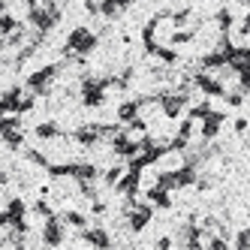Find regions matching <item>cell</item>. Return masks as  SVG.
Here are the masks:
<instances>
[{"label": "cell", "mask_w": 250, "mask_h": 250, "mask_svg": "<svg viewBox=\"0 0 250 250\" xmlns=\"http://www.w3.org/2000/svg\"><path fill=\"white\" fill-rule=\"evenodd\" d=\"M97 45V33H91L87 27H76L73 37H69V51H76V55H87Z\"/></svg>", "instance_id": "1"}, {"label": "cell", "mask_w": 250, "mask_h": 250, "mask_svg": "<svg viewBox=\"0 0 250 250\" xmlns=\"http://www.w3.org/2000/svg\"><path fill=\"white\" fill-rule=\"evenodd\" d=\"M220 124H223V115H220V112H208V115H205L202 136H205V139H214V136L220 133Z\"/></svg>", "instance_id": "3"}, {"label": "cell", "mask_w": 250, "mask_h": 250, "mask_svg": "<svg viewBox=\"0 0 250 250\" xmlns=\"http://www.w3.org/2000/svg\"><path fill=\"white\" fill-rule=\"evenodd\" d=\"M112 3H115L118 9H124V6H130V3H133V0H112Z\"/></svg>", "instance_id": "11"}, {"label": "cell", "mask_w": 250, "mask_h": 250, "mask_svg": "<svg viewBox=\"0 0 250 250\" xmlns=\"http://www.w3.org/2000/svg\"><path fill=\"white\" fill-rule=\"evenodd\" d=\"M139 109H142L139 103H124L121 109H118V118H121V121H133V118L139 115Z\"/></svg>", "instance_id": "6"}, {"label": "cell", "mask_w": 250, "mask_h": 250, "mask_svg": "<svg viewBox=\"0 0 250 250\" xmlns=\"http://www.w3.org/2000/svg\"><path fill=\"white\" fill-rule=\"evenodd\" d=\"M211 112V103H199L196 109H190V118H205Z\"/></svg>", "instance_id": "8"}, {"label": "cell", "mask_w": 250, "mask_h": 250, "mask_svg": "<svg viewBox=\"0 0 250 250\" xmlns=\"http://www.w3.org/2000/svg\"><path fill=\"white\" fill-rule=\"evenodd\" d=\"M63 223L66 226H76V229H84V217H82L79 211H66L63 214Z\"/></svg>", "instance_id": "7"}, {"label": "cell", "mask_w": 250, "mask_h": 250, "mask_svg": "<svg viewBox=\"0 0 250 250\" xmlns=\"http://www.w3.org/2000/svg\"><path fill=\"white\" fill-rule=\"evenodd\" d=\"M184 103H187V97L181 91H178V94H163V112L169 118H178V115H181V109H184Z\"/></svg>", "instance_id": "2"}, {"label": "cell", "mask_w": 250, "mask_h": 250, "mask_svg": "<svg viewBox=\"0 0 250 250\" xmlns=\"http://www.w3.org/2000/svg\"><path fill=\"white\" fill-rule=\"evenodd\" d=\"M3 181H6V175H3V172H0V184H3Z\"/></svg>", "instance_id": "12"}, {"label": "cell", "mask_w": 250, "mask_h": 250, "mask_svg": "<svg viewBox=\"0 0 250 250\" xmlns=\"http://www.w3.org/2000/svg\"><path fill=\"white\" fill-rule=\"evenodd\" d=\"M241 3H247V6H250V0H241Z\"/></svg>", "instance_id": "13"}, {"label": "cell", "mask_w": 250, "mask_h": 250, "mask_svg": "<svg viewBox=\"0 0 250 250\" xmlns=\"http://www.w3.org/2000/svg\"><path fill=\"white\" fill-rule=\"evenodd\" d=\"M37 133H40L42 139H55V136H58V127H55V124H42Z\"/></svg>", "instance_id": "9"}, {"label": "cell", "mask_w": 250, "mask_h": 250, "mask_svg": "<svg viewBox=\"0 0 250 250\" xmlns=\"http://www.w3.org/2000/svg\"><path fill=\"white\" fill-rule=\"evenodd\" d=\"M42 235H45V241H48V244H61V241H63L61 223H58V220H48V223H45V232H42Z\"/></svg>", "instance_id": "4"}, {"label": "cell", "mask_w": 250, "mask_h": 250, "mask_svg": "<svg viewBox=\"0 0 250 250\" xmlns=\"http://www.w3.org/2000/svg\"><path fill=\"white\" fill-rule=\"evenodd\" d=\"M84 238L91 241V244H100V247H109V244H112V238L105 235L103 229H87V232H84Z\"/></svg>", "instance_id": "5"}, {"label": "cell", "mask_w": 250, "mask_h": 250, "mask_svg": "<svg viewBox=\"0 0 250 250\" xmlns=\"http://www.w3.org/2000/svg\"><path fill=\"white\" fill-rule=\"evenodd\" d=\"M235 130H238V133H244V130H247V121H244V118H238V121H235Z\"/></svg>", "instance_id": "10"}]
</instances>
